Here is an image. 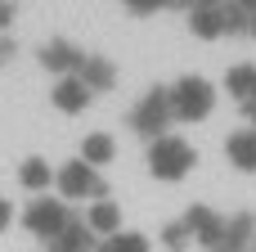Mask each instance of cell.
Listing matches in <instances>:
<instances>
[{"label":"cell","mask_w":256,"mask_h":252,"mask_svg":"<svg viewBox=\"0 0 256 252\" xmlns=\"http://www.w3.org/2000/svg\"><path fill=\"white\" fill-rule=\"evenodd\" d=\"M0 252H256V0H0Z\"/></svg>","instance_id":"6da1fadb"}]
</instances>
